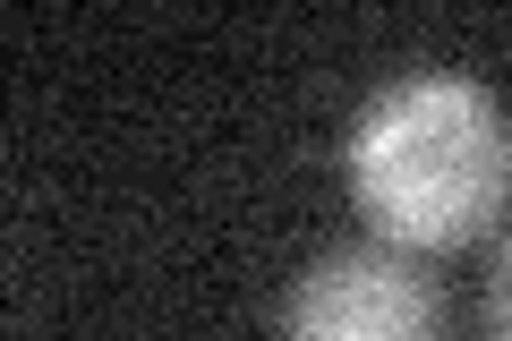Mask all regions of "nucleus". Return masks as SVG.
<instances>
[{
	"label": "nucleus",
	"mask_w": 512,
	"mask_h": 341,
	"mask_svg": "<svg viewBox=\"0 0 512 341\" xmlns=\"http://www.w3.org/2000/svg\"><path fill=\"white\" fill-rule=\"evenodd\" d=\"M350 188L367 222L410 248H453L487 231L512 197V120L487 86L427 69L384 86L350 128Z\"/></svg>",
	"instance_id": "1"
},
{
	"label": "nucleus",
	"mask_w": 512,
	"mask_h": 341,
	"mask_svg": "<svg viewBox=\"0 0 512 341\" xmlns=\"http://www.w3.org/2000/svg\"><path fill=\"white\" fill-rule=\"evenodd\" d=\"M282 341H436V290L384 248L325 256L291 290Z\"/></svg>",
	"instance_id": "2"
},
{
	"label": "nucleus",
	"mask_w": 512,
	"mask_h": 341,
	"mask_svg": "<svg viewBox=\"0 0 512 341\" xmlns=\"http://www.w3.org/2000/svg\"><path fill=\"white\" fill-rule=\"evenodd\" d=\"M487 324H495V341H512V248H504V265H495V290H487Z\"/></svg>",
	"instance_id": "3"
}]
</instances>
